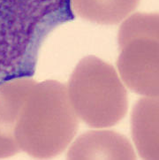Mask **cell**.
Instances as JSON below:
<instances>
[{"label": "cell", "instance_id": "7a4b0ae2", "mask_svg": "<svg viewBox=\"0 0 159 160\" xmlns=\"http://www.w3.org/2000/svg\"><path fill=\"white\" fill-rule=\"evenodd\" d=\"M67 92L78 119L96 128L118 124L128 109L127 90L114 67L94 56L78 63Z\"/></svg>", "mask_w": 159, "mask_h": 160}, {"label": "cell", "instance_id": "52a82bcc", "mask_svg": "<svg viewBox=\"0 0 159 160\" xmlns=\"http://www.w3.org/2000/svg\"><path fill=\"white\" fill-rule=\"evenodd\" d=\"M140 0H71L79 15L100 24H115L128 16Z\"/></svg>", "mask_w": 159, "mask_h": 160}, {"label": "cell", "instance_id": "3957f363", "mask_svg": "<svg viewBox=\"0 0 159 160\" xmlns=\"http://www.w3.org/2000/svg\"><path fill=\"white\" fill-rule=\"evenodd\" d=\"M36 92L27 112L23 142L33 155L52 158L71 143L77 132L78 117L64 84L48 81Z\"/></svg>", "mask_w": 159, "mask_h": 160}, {"label": "cell", "instance_id": "8992f818", "mask_svg": "<svg viewBox=\"0 0 159 160\" xmlns=\"http://www.w3.org/2000/svg\"><path fill=\"white\" fill-rule=\"evenodd\" d=\"M132 135L140 156L144 159H158V100L140 99L131 116Z\"/></svg>", "mask_w": 159, "mask_h": 160}, {"label": "cell", "instance_id": "277c9868", "mask_svg": "<svg viewBox=\"0 0 159 160\" xmlns=\"http://www.w3.org/2000/svg\"><path fill=\"white\" fill-rule=\"evenodd\" d=\"M118 72L130 89L149 98L158 96L157 15L137 13L119 31Z\"/></svg>", "mask_w": 159, "mask_h": 160}, {"label": "cell", "instance_id": "6da1fadb", "mask_svg": "<svg viewBox=\"0 0 159 160\" xmlns=\"http://www.w3.org/2000/svg\"><path fill=\"white\" fill-rule=\"evenodd\" d=\"M73 19L71 0H0V85L32 77L43 42Z\"/></svg>", "mask_w": 159, "mask_h": 160}, {"label": "cell", "instance_id": "5b68a950", "mask_svg": "<svg viewBox=\"0 0 159 160\" xmlns=\"http://www.w3.org/2000/svg\"><path fill=\"white\" fill-rule=\"evenodd\" d=\"M69 159H135L128 139L112 130H95L82 134L71 145Z\"/></svg>", "mask_w": 159, "mask_h": 160}]
</instances>
